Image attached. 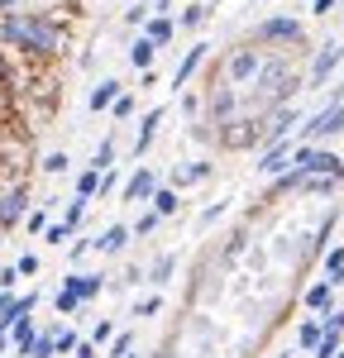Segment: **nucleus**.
Here are the masks:
<instances>
[{"label": "nucleus", "mask_w": 344, "mask_h": 358, "mask_svg": "<svg viewBox=\"0 0 344 358\" xmlns=\"http://www.w3.org/2000/svg\"><path fill=\"white\" fill-rule=\"evenodd\" d=\"M0 38L29 57H48L62 48L57 20L53 15H38V10H10V15H0Z\"/></svg>", "instance_id": "nucleus-1"}, {"label": "nucleus", "mask_w": 344, "mask_h": 358, "mask_svg": "<svg viewBox=\"0 0 344 358\" xmlns=\"http://www.w3.org/2000/svg\"><path fill=\"white\" fill-rule=\"evenodd\" d=\"M254 38L263 48H292V43H306V29H301V20H292V15H273V20H263L254 29Z\"/></svg>", "instance_id": "nucleus-2"}, {"label": "nucleus", "mask_w": 344, "mask_h": 358, "mask_svg": "<svg viewBox=\"0 0 344 358\" xmlns=\"http://www.w3.org/2000/svg\"><path fill=\"white\" fill-rule=\"evenodd\" d=\"M292 124H296V110L292 106H278L273 115H263L258 120V153H268V148H278V143H287L292 138Z\"/></svg>", "instance_id": "nucleus-3"}, {"label": "nucleus", "mask_w": 344, "mask_h": 358, "mask_svg": "<svg viewBox=\"0 0 344 358\" xmlns=\"http://www.w3.org/2000/svg\"><path fill=\"white\" fill-rule=\"evenodd\" d=\"M335 134H344V101L315 110L311 120L301 124V138H296V143H325V138H335Z\"/></svg>", "instance_id": "nucleus-4"}, {"label": "nucleus", "mask_w": 344, "mask_h": 358, "mask_svg": "<svg viewBox=\"0 0 344 358\" xmlns=\"http://www.w3.org/2000/svg\"><path fill=\"white\" fill-rule=\"evenodd\" d=\"M258 72H263V57L254 48H239L225 62V86H239V82H249V77H258Z\"/></svg>", "instance_id": "nucleus-5"}, {"label": "nucleus", "mask_w": 344, "mask_h": 358, "mask_svg": "<svg viewBox=\"0 0 344 358\" xmlns=\"http://www.w3.org/2000/svg\"><path fill=\"white\" fill-rule=\"evenodd\" d=\"M239 91H234V86H215V91H210V124H215V129H225L229 120H239Z\"/></svg>", "instance_id": "nucleus-6"}, {"label": "nucleus", "mask_w": 344, "mask_h": 358, "mask_svg": "<svg viewBox=\"0 0 344 358\" xmlns=\"http://www.w3.org/2000/svg\"><path fill=\"white\" fill-rule=\"evenodd\" d=\"M292 153H296V143H292V138L278 143V148H268V153H258V172H263V177H273V182L287 177V172H292Z\"/></svg>", "instance_id": "nucleus-7"}, {"label": "nucleus", "mask_w": 344, "mask_h": 358, "mask_svg": "<svg viewBox=\"0 0 344 358\" xmlns=\"http://www.w3.org/2000/svg\"><path fill=\"white\" fill-rule=\"evenodd\" d=\"M340 62H344V43H325V48L315 53L311 77H306V82H311V86H325V82H330V72H335Z\"/></svg>", "instance_id": "nucleus-8"}, {"label": "nucleus", "mask_w": 344, "mask_h": 358, "mask_svg": "<svg viewBox=\"0 0 344 358\" xmlns=\"http://www.w3.org/2000/svg\"><path fill=\"white\" fill-rule=\"evenodd\" d=\"M153 196H158V177H153V167H139V172H129V182H124V201L143 206V201H153Z\"/></svg>", "instance_id": "nucleus-9"}, {"label": "nucleus", "mask_w": 344, "mask_h": 358, "mask_svg": "<svg viewBox=\"0 0 344 358\" xmlns=\"http://www.w3.org/2000/svg\"><path fill=\"white\" fill-rule=\"evenodd\" d=\"M24 206H29V192H24V187H10V192L0 196V229H10V224L24 220Z\"/></svg>", "instance_id": "nucleus-10"}, {"label": "nucleus", "mask_w": 344, "mask_h": 358, "mask_svg": "<svg viewBox=\"0 0 344 358\" xmlns=\"http://www.w3.org/2000/svg\"><path fill=\"white\" fill-rule=\"evenodd\" d=\"M62 287L77 292L82 301H96V296L106 292V277H101V273H67V277H62Z\"/></svg>", "instance_id": "nucleus-11"}, {"label": "nucleus", "mask_w": 344, "mask_h": 358, "mask_svg": "<svg viewBox=\"0 0 344 358\" xmlns=\"http://www.w3.org/2000/svg\"><path fill=\"white\" fill-rule=\"evenodd\" d=\"M301 306H306V310H315V315L335 310V282H325V277H320V282H311V287L301 292Z\"/></svg>", "instance_id": "nucleus-12"}, {"label": "nucleus", "mask_w": 344, "mask_h": 358, "mask_svg": "<svg viewBox=\"0 0 344 358\" xmlns=\"http://www.w3.org/2000/svg\"><path fill=\"white\" fill-rule=\"evenodd\" d=\"M206 48H210V43H192V48H187V57L177 62V72H172V86H177V91H182V86L196 77V67L206 62Z\"/></svg>", "instance_id": "nucleus-13"}, {"label": "nucleus", "mask_w": 344, "mask_h": 358, "mask_svg": "<svg viewBox=\"0 0 344 358\" xmlns=\"http://www.w3.org/2000/svg\"><path fill=\"white\" fill-rule=\"evenodd\" d=\"M320 339H325V320H320V315H306V320L296 325V349H301V354H315Z\"/></svg>", "instance_id": "nucleus-14"}, {"label": "nucleus", "mask_w": 344, "mask_h": 358, "mask_svg": "<svg viewBox=\"0 0 344 358\" xmlns=\"http://www.w3.org/2000/svg\"><path fill=\"white\" fill-rule=\"evenodd\" d=\"M163 106H153V110L143 115L139 120V134H134V158H143V153H148V143H153V134H158V124H163Z\"/></svg>", "instance_id": "nucleus-15"}, {"label": "nucleus", "mask_w": 344, "mask_h": 358, "mask_svg": "<svg viewBox=\"0 0 344 358\" xmlns=\"http://www.w3.org/2000/svg\"><path fill=\"white\" fill-rule=\"evenodd\" d=\"M120 96H124V91H120V82H110V77H106L101 86H91V96H86V106H91V110L101 115V110H115V101H120Z\"/></svg>", "instance_id": "nucleus-16"}, {"label": "nucleus", "mask_w": 344, "mask_h": 358, "mask_svg": "<svg viewBox=\"0 0 344 358\" xmlns=\"http://www.w3.org/2000/svg\"><path fill=\"white\" fill-rule=\"evenodd\" d=\"M129 239H134V229H129V224H110V229H101V234H96V248H101V253H124Z\"/></svg>", "instance_id": "nucleus-17"}, {"label": "nucleus", "mask_w": 344, "mask_h": 358, "mask_svg": "<svg viewBox=\"0 0 344 358\" xmlns=\"http://www.w3.org/2000/svg\"><path fill=\"white\" fill-rule=\"evenodd\" d=\"M172 34H177V20H172V15H153V20L143 24V38H153L158 48H163V43H172Z\"/></svg>", "instance_id": "nucleus-18"}, {"label": "nucleus", "mask_w": 344, "mask_h": 358, "mask_svg": "<svg viewBox=\"0 0 344 358\" xmlns=\"http://www.w3.org/2000/svg\"><path fill=\"white\" fill-rule=\"evenodd\" d=\"M153 53H158V43H153V38H143V34L129 43V62H134L139 72H153Z\"/></svg>", "instance_id": "nucleus-19"}, {"label": "nucleus", "mask_w": 344, "mask_h": 358, "mask_svg": "<svg viewBox=\"0 0 344 358\" xmlns=\"http://www.w3.org/2000/svg\"><path fill=\"white\" fill-rule=\"evenodd\" d=\"M172 273H177V253H158L153 268H148V282H153V287H168Z\"/></svg>", "instance_id": "nucleus-20"}, {"label": "nucleus", "mask_w": 344, "mask_h": 358, "mask_svg": "<svg viewBox=\"0 0 344 358\" xmlns=\"http://www.w3.org/2000/svg\"><path fill=\"white\" fill-rule=\"evenodd\" d=\"M210 177V163H187L172 172V187H192V182H206Z\"/></svg>", "instance_id": "nucleus-21"}, {"label": "nucleus", "mask_w": 344, "mask_h": 358, "mask_svg": "<svg viewBox=\"0 0 344 358\" xmlns=\"http://www.w3.org/2000/svg\"><path fill=\"white\" fill-rule=\"evenodd\" d=\"M325 282H335V287L344 282V244H335L325 253Z\"/></svg>", "instance_id": "nucleus-22"}, {"label": "nucleus", "mask_w": 344, "mask_h": 358, "mask_svg": "<svg viewBox=\"0 0 344 358\" xmlns=\"http://www.w3.org/2000/svg\"><path fill=\"white\" fill-rule=\"evenodd\" d=\"M101 182H106V172H91V167H86L82 177H77V196H82V201H96Z\"/></svg>", "instance_id": "nucleus-23"}, {"label": "nucleus", "mask_w": 344, "mask_h": 358, "mask_svg": "<svg viewBox=\"0 0 344 358\" xmlns=\"http://www.w3.org/2000/svg\"><path fill=\"white\" fill-rule=\"evenodd\" d=\"M177 206H182V201H177V187H158V196H153V210H158L163 220H168V215H177Z\"/></svg>", "instance_id": "nucleus-24"}, {"label": "nucleus", "mask_w": 344, "mask_h": 358, "mask_svg": "<svg viewBox=\"0 0 344 358\" xmlns=\"http://www.w3.org/2000/svg\"><path fill=\"white\" fill-rule=\"evenodd\" d=\"M115 167V138H101V148L91 153V172H110Z\"/></svg>", "instance_id": "nucleus-25"}, {"label": "nucleus", "mask_w": 344, "mask_h": 358, "mask_svg": "<svg viewBox=\"0 0 344 358\" xmlns=\"http://www.w3.org/2000/svg\"><path fill=\"white\" fill-rule=\"evenodd\" d=\"M115 339H120L115 320H96V330H91V344H96V349H106V344H115Z\"/></svg>", "instance_id": "nucleus-26"}, {"label": "nucleus", "mask_w": 344, "mask_h": 358, "mask_svg": "<svg viewBox=\"0 0 344 358\" xmlns=\"http://www.w3.org/2000/svg\"><path fill=\"white\" fill-rule=\"evenodd\" d=\"M206 20H210V5H187V15H182L177 24H182V29H201Z\"/></svg>", "instance_id": "nucleus-27"}, {"label": "nucleus", "mask_w": 344, "mask_h": 358, "mask_svg": "<svg viewBox=\"0 0 344 358\" xmlns=\"http://www.w3.org/2000/svg\"><path fill=\"white\" fill-rule=\"evenodd\" d=\"M29 358H57V334L53 330H43L38 334V344H34V354Z\"/></svg>", "instance_id": "nucleus-28"}, {"label": "nucleus", "mask_w": 344, "mask_h": 358, "mask_svg": "<svg viewBox=\"0 0 344 358\" xmlns=\"http://www.w3.org/2000/svg\"><path fill=\"white\" fill-rule=\"evenodd\" d=\"M53 306H57V315H72V310H77V306H82V296H77V292H67V287H57Z\"/></svg>", "instance_id": "nucleus-29"}, {"label": "nucleus", "mask_w": 344, "mask_h": 358, "mask_svg": "<svg viewBox=\"0 0 344 358\" xmlns=\"http://www.w3.org/2000/svg\"><path fill=\"white\" fill-rule=\"evenodd\" d=\"M158 220H163V215H158V210H143L139 220L129 224V229H134V239H143V234H153V229H158Z\"/></svg>", "instance_id": "nucleus-30"}, {"label": "nucleus", "mask_w": 344, "mask_h": 358, "mask_svg": "<svg viewBox=\"0 0 344 358\" xmlns=\"http://www.w3.org/2000/svg\"><path fill=\"white\" fill-rule=\"evenodd\" d=\"M82 215H86V201L77 196V201H72V206L62 210V224H67V229H77V224H82Z\"/></svg>", "instance_id": "nucleus-31"}, {"label": "nucleus", "mask_w": 344, "mask_h": 358, "mask_svg": "<svg viewBox=\"0 0 344 358\" xmlns=\"http://www.w3.org/2000/svg\"><path fill=\"white\" fill-rule=\"evenodd\" d=\"M67 163H72V158H67V153H48V158H43V172H48V177H57V172H67Z\"/></svg>", "instance_id": "nucleus-32"}, {"label": "nucleus", "mask_w": 344, "mask_h": 358, "mask_svg": "<svg viewBox=\"0 0 344 358\" xmlns=\"http://www.w3.org/2000/svg\"><path fill=\"white\" fill-rule=\"evenodd\" d=\"M53 334H57V354H77V349H82V339L72 330H53Z\"/></svg>", "instance_id": "nucleus-33"}, {"label": "nucleus", "mask_w": 344, "mask_h": 358, "mask_svg": "<svg viewBox=\"0 0 344 358\" xmlns=\"http://www.w3.org/2000/svg\"><path fill=\"white\" fill-rule=\"evenodd\" d=\"M124 354H134V334L129 330H120V339L110 344V358H124Z\"/></svg>", "instance_id": "nucleus-34"}, {"label": "nucleus", "mask_w": 344, "mask_h": 358, "mask_svg": "<svg viewBox=\"0 0 344 358\" xmlns=\"http://www.w3.org/2000/svg\"><path fill=\"white\" fill-rule=\"evenodd\" d=\"M163 310V296H143L139 306H134V315H158Z\"/></svg>", "instance_id": "nucleus-35"}, {"label": "nucleus", "mask_w": 344, "mask_h": 358, "mask_svg": "<svg viewBox=\"0 0 344 358\" xmlns=\"http://www.w3.org/2000/svg\"><path fill=\"white\" fill-rule=\"evenodd\" d=\"M110 115H115V120H129V115H134V96H120Z\"/></svg>", "instance_id": "nucleus-36"}, {"label": "nucleus", "mask_w": 344, "mask_h": 358, "mask_svg": "<svg viewBox=\"0 0 344 358\" xmlns=\"http://www.w3.org/2000/svg\"><path fill=\"white\" fill-rule=\"evenodd\" d=\"M24 229H29V234H38V229H48V210H34V215L24 220Z\"/></svg>", "instance_id": "nucleus-37"}, {"label": "nucleus", "mask_w": 344, "mask_h": 358, "mask_svg": "<svg viewBox=\"0 0 344 358\" xmlns=\"http://www.w3.org/2000/svg\"><path fill=\"white\" fill-rule=\"evenodd\" d=\"M15 282H20V268H0V292H15Z\"/></svg>", "instance_id": "nucleus-38"}, {"label": "nucleus", "mask_w": 344, "mask_h": 358, "mask_svg": "<svg viewBox=\"0 0 344 358\" xmlns=\"http://www.w3.org/2000/svg\"><path fill=\"white\" fill-rule=\"evenodd\" d=\"M62 239H72V229H67V224H48V244L62 248Z\"/></svg>", "instance_id": "nucleus-39"}, {"label": "nucleus", "mask_w": 344, "mask_h": 358, "mask_svg": "<svg viewBox=\"0 0 344 358\" xmlns=\"http://www.w3.org/2000/svg\"><path fill=\"white\" fill-rule=\"evenodd\" d=\"M15 268H20V277H29V273H38V258H34V253H24Z\"/></svg>", "instance_id": "nucleus-40"}, {"label": "nucleus", "mask_w": 344, "mask_h": 358, "mask_svg": "<svg viewBox=\"0 0 344 358\" xmlns=\"http://www.w3.org/2000/svg\"><path fill=\"white\" fill-rule=\"evenodd\" d=\"M115 187H120V172H115V167H110V172H106V182H101V196H110Z\"/></svg>", "instance_id": "nucleus-41"}, {"label": "nucleus", "mask_w": 344, "mask_h": 358, "mask_svg": "<svg viewBox=\"0 0 344 358\" xmlns=\"http://www.w3.org/2000/svg\"><path fill=\"white\" fill-rule=\"evenodd\" d=\"M15 301H20L15 292H0V315H10V310H15Z\"/></svg>", "instance_id": "nucleus-42"}, {"label": "nucleus", "mask_w": 344, "mask_h": 358, "mask_svg": "<svg viewBox=\"0 0 344 358\" xmlns=\"http://www.w3.org/2000/svg\"><path fill=\"white\" fill-rule=\"evenodd\" d=\"M96 354H101V349H96L91 339H82V349H77V354H72V358H96Z\"/></svg>", "instance_id": "nucleus-43"}, {"label": "nucleus", "mask_w": 344, "mask_h": 358, "mask_svg": "<svg viewBox=\"0 0 344 358\" xmlns=\"http://www.w3.org/2000/svg\"><path fill=\"white\" fill-rule=\"evenodd\" d=\"M335 5H340V0H311V10H315V15H330Z\"/></svg>", "instance_id": "nucleus-44"}, {"label": "nucleus", "mask_w": 344, "mask_h": 358, "mask_svg": "<svg viewBox=\"0 0 344 358\" xmlns=\"http://www.w3.org/2000/svg\"><path fill=\"white\" fill-rule=\"evenodd\" d=\"M172 10V0H153V15H168Z\"/></svg>", "instance_id": "nucleus-45"}, {"label": "nucleus", "mask_w": 344, "mask_h": 358, "mask_svg": "<svg viewBox=\"0 0 344 358\" xmlns=\"http://www.w3.org/2000/svg\"><path fill=\"white\" fill-rule=\"evenodd\" d=\"M10 82V67H5V57H0V86Z\"/></svg>", "instance_id": "nucleus-46"}, {"label": "nucleus", "mask_w": 344, "mask_h": 358, "mask_svg": "<svg viewBox=\"0 0 344 358\" xmlns=\"http://www.w3.org/2000/svg\"><path fill=\"white\" fill-rule=\"evenodd\" d=\"M10 5H15V0H0V10H5V15H10Z\"/></svg>", "instance_id": "nucleus-47"}, {"label": "nucleus", "mask_w": 344, "mask_h": 358, "mask_svg": "<svg viewBox=\"0 0 344 358\" xmlns=\"http://www.w3.org/2000/svg\"><path fill=\"white\" fill-rule=\"evenodd\" d=\"M0 354H5V330H0Z\"/></svg>", "instance_id": "nucleus-48"}, {"label": "nucleus", "mask_w": 344, "mask_h": 358, "mask_svg": "<svg viewBox=\"0 0 344 358\" xmlns=\"http://www.w3.org/2000/svg\"><path fill=\"white\" fill-rule=\"evenodd\" d=\"M340 358H344V354H340Z\"/></svg>", "instance_id": "nucleus-49"}]
</instances>
